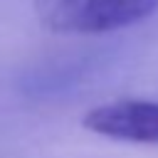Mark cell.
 <instances>
[{
	"label": "cell",
	"mask_w": 158,
	"mask_h": 158,
	"mask_svg": "<svg viewBox=\"0 0 158 158\" xmlns=\"http://www.w3.org/2000/svg\"><path fill=\"white\" fill-rule=\"evenodd\" d=\"M158 10V0H35L37 20L59 35H104L131 27Z\"/></svg>",
	"instance_id": "6da1fadb"
},
{
	"label": "cell",
	"mask_w": 158,
	"mask_h": 158,
	"mask_svg": "<svg viewBox=\"0 0 158 158\" xmlns=\"http://www.w3.org/2000/svg\"><path fill=\"white\" fill-rule=\"evenodd\" d=\"M81 126L91 133L128 141L158 143V101L148 99H116L89 109Z\"/></svg>",
	"instance_id": "7a4b0ae2"
}]
</instances>
